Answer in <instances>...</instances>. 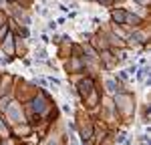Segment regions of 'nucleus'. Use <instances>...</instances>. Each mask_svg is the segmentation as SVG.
<instances>
[]
</instances>
